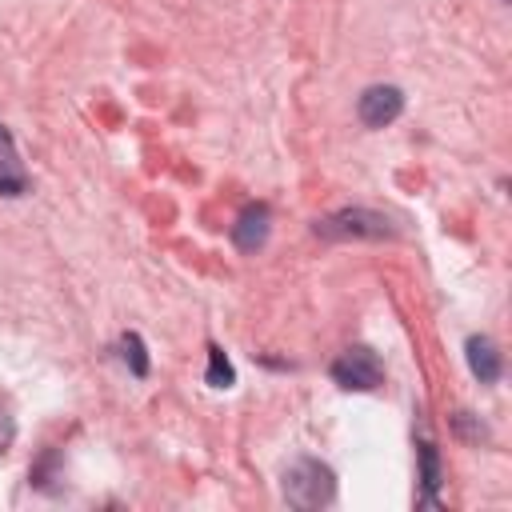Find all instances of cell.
I'll return each mask as SVG.
<instances>
[{
	"label": "cell",
	"instance_id": "cell-2",
	"mask_svg": "<svg viewBox=\"0 0 512 512\" xmlns=\"http://www.w3.org/2000/svg\"><path fill=\"white\" fill-rule=\"evenodd\" d=\"M316 236H328V240H380V236H392V224H388V216H380L372 208H340V212L316 220Z\"/></svg>",
	"mask_w": 512,
	"mask_h": 512
},
{
	"label": "cell",
	"instance_id": "cell-8",
	"mask_svg": "<svg viewBox=\"0 0 512 512\" xmlns=\"http://www.w3.org/2000/svg\"><path fill=\"white\" fill-rule=\"evenodd\" d=\"M204 380L212 388H232L236 384V372H232V364H228V356H224L220 344H208V376Z\"/></svg>",
	"mask_w": 512,
	"mask_h": 512
},
{
	"label": "cell",
	"instance_id": "cell-7",
	"mask_svg": "<svg viewBox=\"0 0 512 512\" xmlns=\"http://www.w3.org/2000/svg\"><path fill=\"white\" fill-rule=\"evenodd\" d=\"M464 352H468V368H472V376L480 384H496L500 380V352H496V344L488 336H468Z\"/></svg>",
	"mask_w": 512,
	"mask_h": 512
},
{
	"label": "cell",
	"instance_id": "cell-11",
	"mask_svg": "<svg viewBox=\"0 0 512 512\" xmlns=\"http://www.w3.org/2000/svg\"><path fill=\"white\" fill-rule=\"evenodd\" d=\"M16 440V416L8 408V400H0V452H8Z\"/></svg>",
	"mask_w": 512,
	"mask_h": 512
},
{
	"label": "cell",
	"instance_id": "cell-6",
	"mask_svg": "<svg viewBox=\"0 0 512 512\" xmlns=\"http://www.w3.org/2000/svg\"><path fill=\"white\" fill-rule=\"evenodd\" d=\"M268 224H272L268 208H264V204H248V208L240 212V220L232 224V240H236V248L256 252V248L268 240Z\"/></svg>",
	"mask_w": 512,
	"mask_h": 512
},
{
	"label": "cell",
	"instance_id": "cell-4",
	"mask_svg": "<svg viewBox=\"0 0 512 512\" xmlns=\"http://www.w3.org/2000/svg\"><path fill=\"white\" fill-rule=\"evenodd\" d=\"M404 112V92L396 84H372L356 100V116L364 128H388Z\"/></svg>",
	"mask_w": 512,
	"mask_h": 512
},
{
	"label": "cell",
	"instance_id": "cell-5",
	"mask_svg": "<svg viewBox=\"0 0 512 512\" xmlns=\"http://www.w3.org/2000/svg\"><path fill=\"white\" fill-rule=\"evenodd\" d=\"M24 188H28V172L20 164V152H16L12 132L0 124V196H20Z\"/></svg>",
	"mask_w": 512,
	"mask_h": 512
},
{
	"label": "cell",
	"instance_id": "cell-9",
	"mask_svg": "<svg viewBox=\"0 0 512 512\" xmlns=\"http://www.w3.org/2000/svg\"><path fill=\"white\" fill-rule=\"evenodd\" d=\"M420 480H424V492H428V500L436 496V488H440V452H436V444H420Z\"/></svg>",
	"mask_w": 512,
	"mask_h": 512
},
{
	"label": "cell",
	"instance_id": "cell-1",
	"mask_svg": "<svg viewBox=\"0 0 512 512\" xmlns=\"http://www.w3.org/2000/svg\"><path fill=\"white\" fill-rule=\"evenodd\" d=\"M284 500L300 512H312V508H328L336 500V476L328 464L312 460V456H300L284 468Z\"/></svg>",
	"mask_w": 512,
	"mask_h": 512
},
{
	"label": "cell",
	"instance_id": "cell-10",
	"mask_svg": "<svg viewBox=\"0 0 512 512\" xmlns=\"http://www.w3.org/2000/svg\"><path fill=\"white\" fill-rule=\"evenodd\" d=\"M120 356L124 364L132 368V376H148V356H144V340L136 332H124L120 336Z\"/></svg>",
	"mask_w": 512,
	"mask_h": 512
},
{
	"label": "cell",
	"instance_id": "cell-3",
	"mask_svg": "<svg viewBox=\"0 0 512 512\" xmlns=\"http://www.w3.org/2000/svg\"><path fill=\"white\" fill-rule=\"evenodd\" d=\"M332 380L340 388H348V392H372L384 380V364H380V356L372 348L356 344V348H348V352H340L332 360Z\"/></svg>",
	"mask_w": 512,
	"mask_h": 512
}]
</instances>
